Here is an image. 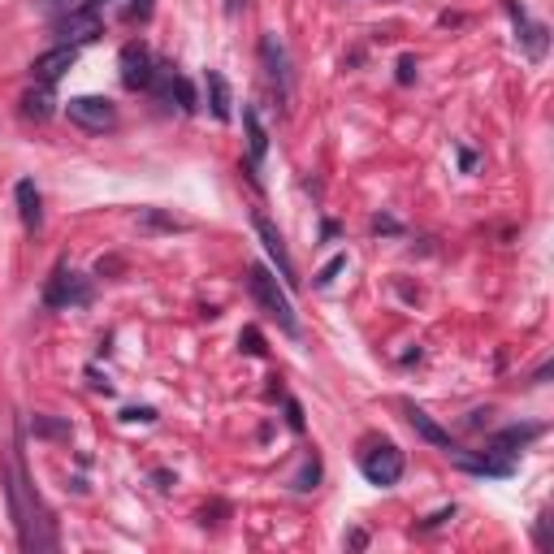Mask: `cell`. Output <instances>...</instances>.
I'll return each mask as SVG.
<instances>
[{"instance_id":"obj_13","label":"cell","mask_w":554,"mask_h":554,"mask_svg":"<svg viewBox=\"0 0 554 554\" xmlns=\"http://www.w3.org/2000/svg\"><path fill=\"white\" fill-rule=\"evenodd\" d=\"M13 195H18V217H22V226L26 230H39V221H44V208H39V191H35V182H18L13 187Z\"/></svg>"},{"instance_id":"obj_19","label":"cell","mask_w":554,"mask_h":554,"mask_svg":"<svg viewBox=\"0 0 554 554\" xmlns=\"http://www.w3.org/2000/svg\"><path fill=\"white\" fill-rule=\"evenodd\" d=\"M342 269H347V256H338V260H329V265H325L321 273H316V286H329V282H334V277H338Z\"/></svg>"},{"instance_id":"obj_4","label":"cell","mask_w":554,"mask_h":554,"mask_svg":"<svg viewBox=\"0 0 554 554\" xmlns=\"http://www.w3.org/2000/svg\"><path fill=\"white\" fill-rule=\"evenodd\" d=\"M44 303L48 308H83V303H91V282L74 269H57L44 290Z\"/></svg>"},{"instance_id":"obj_10","label":"cell","mask_w":554,"mask_h":554,"mask_svg":"<svg viewBox=\"0 0 554 554\" xmlns=\"http://www.w3.org/2000/svg\"><path fill=\"white\" fill-rule=\"evenodd\" d=\"M61 35L70 39V44H91V39L100 35V18H96V9H74V13H65V22H61Z\"/></svg>"},{"instance_id":"obj_21","label":"cell","mask_w":554,"mask_h":554,"mask_svg":"<svg viewBox=\"0 0 554 554\" xmlns=\"http://www.w3.org/2000/svg\"><path fill=\"white\" fill-rule=\"evenodd\" d=\"M87 5H91V9H96V5H109V0H87Z\"/></svg>"},{"instance_id":"obj_5","label":"cell","mask_w":554,"mask_h":554,"mask_svg":"<svg viewBox=\"0 0 554 554\" xmlns=\"http://www.w3.org/2000/svg\"><path fill=\"white\" fill-rule=\"evenodd\" d=\"M65 113H70V122L83 126V130H113V122H117V109L104 96H74L65 104Z\"/></svg>"},{"instance_id":"obj_18","label":"cell","mask_w":554,"mask_h":554,"mask_svg":"<svg viewBox=\"0 0 554 554\" xmlns=\"http://www.w3.org/2000/svg\"><path fill=\"white\" fill-rule=\"evenodd\" d=\"M239 347H243L247 355H265V338H260L256 329H243V334H239Z\"/></svg>"},{"instance_id":"obj_6","label":"cell","mask_w":554,"mask_h":554,"mask_svg":"<svg viewBox=\"0 0 554 554\" xmlns=\"http://www.w3.org/2000/svg\"><path fill=\"white\" fill-rule=\"evenodd\" d=\"M252 226H256V234H260V243H265V252H269V260L277 265V277H282L286 286H299V277H295V260H290V252H286V243H282V234H277V226L265 217V213H256L252 217Z\"/></svg>"},{"instance_id":"obj_20","label":"cell","mask_w":554,"mask_h":554,"mask_svg":"<svg viewBox=\"0 0 554 554\" xmlns=\"http://www.w3.org/2000/svg\"><path fill=\"white\" fill-rule=\"evenodd\" d=\"M399 83H412V57H403V65H399Z\"/></svg>"},{"instance_id":"obj_8","label":"cell","mask_w":554,"mask_h":554,"mask_svg":"<svg viewBox=\"0 0 554 554\" xmlns=\"http://www.w3.org/2000/svg\"><path fill=\"white\" fill-rule=\"evenodd\" d=\"M152 78H156V70H152V52L143 48V44H126V48H122V87L143 91V87H152Z\"/></svg>"},{"instance_id":"obj_22","label":"cell","mask_w":554,"mask_h":554,"mask_svg":"<svg viewBox=\"0 0 554 554\" xmlns=\"http://www.w3.org/2000/svg\"><path fill=\"white\" fill-rule=\"evenodd\" d=\"M44 5H61V0H44Z\"/></svg>"},{"instance_id":"obj_9","label":"cell","mask_w":554,"mask_h":554,"mask_svg":"<svg viewBox=\"0 0 554 554\" xmlns=\"http://www.w3.org/2000/svg\"><path fill=\"white\" fill-rule=\"evenodd\" d=\"M403 412H407V425H412V429H416V433H420V438H425V442H433V446H438V451H455L451 433H446V429H442V425H438V420H433L429 412H420L416 403H407Z\"/></svg>"},{"instance_id":"obj_1","label":"cell","mask_w":554,"mask_h":554,"mask_svg":"<svg viewBox=\"0 0 554 554\" xmlns=\"http://www.w3.org/2000/svg\"><path fill=\"white\" fill-rule=\"evenodd\" d=\"M9 507H13V520H18V542L22 550H52L57 537H52V520L39 494L26 485V472L18 459H9Z\"/></svg>"},{"instance_id":"obj_2","label":"cell","mask_w":554,"mask_h":554,"mask_svg":"<svg viewBox=\"0 0 554 554\" xmlns=\"http://www.w3.org/2000/svg\"><path fill=\"white\" fill-rule=\"evenodd\" d=\"M247 290H252V299L260 303V312H265L269 321H277V329H282V334L299 338V316H295V308H290L286 290L277 286V277H273L265 265H252V269H247Z\"/></svg>"},{"instance_id":"obj_14","label":"cell","mask_w":554,"mask_h":554,"mask_svg":"<svg viewBox=\"0 0 554 554\" xmlns=\"http://www.w3.org/2000/svg\"><path fill=\"white\" fill-rule=\"evenodd\" d=\"M507 9H511V18H516V26H520V39L529 44V57H542V52H546V31H542V26L524 22V9H516V5H507Z\"/></svg>"},{"instance_id":"obj_15","label":"cell","mask_w":554,"mask_h":554,"mask_svg":"<svg viewBox=\"0 0 554 554\" xmlns=\"http://www.w3.org/2000/svg\"><path fill=\"white\" fill-rule=\"evenodd\" d=\"M22 113H26V117H35V122L52 117V96H48V87H44V83H39V91H26V96H22Z\"/></svg>"},{"instance_id":"obj_3","label":"cell","mask_w":554,"mask_h":554,"mask_svg":"<svg viewBox=\"0 0 554 554\" xmlns=\"http://www.w3.org/2000/svg\"><path fill=\"white\" fill-rule=\"evenodd\" d=\"M360 472L373 485H381V490H390L394 481L403 477V451L394 442H377L373 451H364V459H360Z\"/></svg>"},{"instance_id":"obj_11","label":"cell","mask_w":554,"mask_h":554,"mask_svg":"<svg viewBox=\"0 0 554 554\" xmlns=\"http://www.w3.org/2000/svg\"><path fill=\"white\" fill-rule=\"evenodd\" d=\"M260 57H265V65H269L273 87L286 96V91H290V74H286V48H282V39H277V35H265V39H260Z\"/></svg>"},{"instance_id":"obj_12","label":"cell","mask_w":554,"mask_h":554,"mask_svg":"<svg viewBox=\"0 0 554 554\" xmlns=\"http://www.w3.org/2000/svg\"><path fill=\"white\" fill-rule=\"evenodd\" d=\"M446 455H451L459 468L477 472V477H507V472H511V464H507V459H494L490 451H485V455H468V451H446Z\"/></svg>"},{"instance_id":"obj_7","label":"cell","mask_w":554,"mask_h":554,"mask_svg":"<svg viewBox=\"0 0 554 554\" xmlns=\"http://www.w3.org/2000/svg\"><path fill=\"white\" fill-rule=\"evenodd\" d=\"M74 61H78V48H74V44H57V48L39 52V57L31 61V74H35V83L52 87L65 70H74Z\"/></svg>"},{"instance_id":"obj_16","label":"cell","mask_w":554,"mask_h":554,"mask_svg":"<svg viewBox=\"0 0 554 554\" xmlns=\"http://www.w3.org/2000/svg\"><path fill=\"white\" fill-rule=\"evenodd\" d=\"M243 122H247V143H252V161H260V156H265V148H269V135H265V126H260L256 109H247Z\"/></svg>"},{"instance_id":"obj_17","label":"cell","mask_w":554,"mask_h":554,"mask_svg":"<svg viewBox=\"0 0 554 554\" xmlns=\"http://www.w3.org/2000/svg\"><path fill=\"white\" fill-rule=\"evenodd\" d=\"M208 91H213V113L226 122V117H230V87H226V78H221L217 70H208Z\"/></svg>"}]
</instances>
